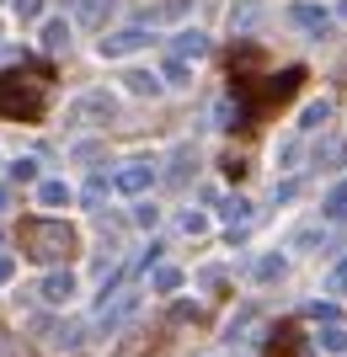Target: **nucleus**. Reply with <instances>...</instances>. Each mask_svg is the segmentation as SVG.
<instances>
[{"instance_id": "obj_24", "label": "nucleus", "mask_w": 347, "mask_h": 357, "mask_svg": "<svg viewBox=\"0 0 347 357\" xmlns=\"http://www.w3.org/2000/svg\"><path fill=\"white\" fill-rule=\"evenodd\" d=\"M16 16H22V22H38V16H43V0H16Z\"/></svg>"}, {"instance_id": "obj_23", "label": "nucleus", "mask_w": 347, "mask_h": 357, "mask_svg": "<svg viewBox=\"0 0 347 357\" xmlns=\"http://www.w3.org/2000/svg\"><path fill=\"white\" fill-rule=\"evenodd\" d=\"M326 213H332V219H342V213H347V181L337 187L332 197H326Z\"/></svg>"}, {"instance_id": "obj_16", "label": "nucleus", "mask_w": 347, "mask_h": 357, "mask_svg": "<svg viewBox=\"0 0 347 357\" xmlns=\"http://www.w3.org/2000/svg\"><path fill=\"white\" fill-rule=\"evenodd\" d=\"M123 86L139 91V96H155V91H161V75H150V70H128V75H123Z\"/></svg>"}, {"instance_id": "obj_4", "label": "nucleus", "mask_w": 347, "mask_h": 357, "mask_svg": "<svg viewBox=\"0 0 347 357\" xmlns=\"http://www.w3.org/2000/svg\"><path fill=\"white\" fill-rule=\"evenodd\" d=\"M32 336H43L54 352H75V347L86 342V326L70 320V314H38V320H32Z\"/></svg>"}, {"instance_id": "obj_34", "label": "nucleus", "mask_w": 347, "mask_h": 357, "mask_svg": "<svg viewBox=\"0 0 347 357\" xmlns=\"http://www.w3.org/2000/svg\"><path fill=\"white\" fill-rule=\"evenodd\" d=\"M0 32H6V27H0Z\"/></svg>"}, {"instance_id": "obj_32", "label": "nucleus", "mask_w": 347, "mask_h": 357, "mask_svg": "<svg viewBox=\"0 0 347 357\" xmlns=\"http://www.w3.org/2000/svg\"><path fill=\"white\" fill-rule=\"evenodd\" d=\"M0 245H6V229H0Z\"/></svg>"}, {"instance_id": "obj_27", "label": "nucleus", "mask_w": 347, "mask_h": 357, "mask_svg": "<svg viewBox=\"0 0 347 357\" xmlns=\"http://www.w3.org/2000/svg\"><path fill=\"white\" fill-rule=\"evenodd\" d=\"M166 80H171V86H187V64L171 59V64H166Z\"/></svg>"}, {"instance_id": "obj_35", "label": "nucleus", "mask_w": 347, "mask_h": 357, "mask_svg": "<svg viewBox=\"0 0 347 357\" xmlns=\"http://www.w3.org/2000/svg\"><path fill=\"white\" fill-rule=\"evenodd\" d=\"M342 75H347V70H342Z\"/></svg>"}, {"instance_id": "obj_19", "label": "nucleus", "mask_w": 347, "mask_h": 357, "mask_svg": "<svg viewBox=\"0 0 347 357\" xmlns=\"http://www.w3.org/2000/svg\"><path fill=\"white\" fill-rule=\"evenodd\" d=\"M145 352H150V331H134V336L118 347V357H145Z\"/></svg>"}, {"instance_id": "obj_5", "label": "nucleus", "mask_w": 347, "mask_h": 357, "mask_svg": "<svg viewBox=\"0 0 347 357\" xmlns=\"http://www.w3.org/2000/svg\"><path fill=\"white\" fill-rule=\"evenodd\" d=\"M112 112H118V96H112V91H86V96H75L70 123H112Z\"/></svg>"}, {"instance_id": "obj_30", "label": "nucleus", "mask_w": 347, "mask_h": 357, "mask_svg": "<svg viewBox=\"0 0 347 357\" xmlns=\"http://www.w3.org/2000/svg\"><path fill=\"white\" fill-rule=\"evenodd\" d=\"M310 320H326V326H332V320H342V314H337V304H316V310H310Z\"/></svg>"}, {"instance_id": "obj_12", "label": "nucleus", "mask_w": 347, "mask_h": 357, "mask_svg": "<svg viewBox=\"0 0 347 357\" xmlns=\"http://www.w3.org/2000/svg\"><path fill=\"white\" fill-rule=\"evenodd\" d=\"M203 54H209V38H203V32L198 27H187V32H177V38H171V59H203Z\"/></svg>"}, {"instance_id": "obj_22", "label": "nucleus", "mask_w": 347, "mask_h": 357, "mask_svg": "<svg viewBox=\"0 0 347 357\" xmlns=\"http://www.w3.org/2000/svg\"><path fill=\"white\" fill-rule=\"evenodd\" d=\"M155 288H161V294H177V288H182V272L177 267H161V272H155Z\"/></svg>"}, {"instance_id": "obj_13", "label": "nucleus", "mask_w": 347, "mask_h": 357, "mask_svg": "<svg viewBox=\"0 0 347 357\" xmlns=\"http://www.w3.org/2000/svg\"><path fill=\"white\" fill-rule=\"evenodd\" d=\"M288 22H294L300 32H310V38H320V32L332 27V16L320 11V6H288Z\"/></svg>"}, {"instance_id": "obj_28", "label": "nucleus", "mask_w": 347, "mask_h": 357, "mask_svg": "<svg viewBox=\"0 0 347 357\" xmlns=\"http://www.w3.org/2000/svg\"><path fill=\"white\" fill-rule=\"evenodd\" d=\"M0 357H32V352L16 342V336H6V342H0Z\"/></svg>"}, {"instance_id": "obj_25", "label": "nucleus", "mask_w": 347, "mask_h": 357, "mask_svg": "<svg viewBox=\"0 0 347 357\" xmlns=\"http://www.w3.org/2000/svg\"><path fill=\"white\" fill-rule=\"evenodd\" d=\"M326 288H332V294H347V261H337V267H332V278H326Z\"/></svg>"}, {"instance_id": "obj_14", "label": "nucleus", "mask_w": 347, "mask_h": 357, "mask_svg": "<svg viewBox=\"0 0 347 357\" xmlns=\"http://www.w3.org/2000/svg\"><path fill=\"white\" fill-rule=\"evenodd\" d=\"M70 197H75V192H70L59 176H43V181H38V203H43V208H64Z\"/></svg>"}, {"instance_id": "obj_18", "label": "nucleus", "mask_w": 347, "mask_h": 357, "mask_svg": "<svg viewBox=\"0 0 347 357\" xmlns=\"http://www.w3.org/2000/svg\"><path fill=\"white\" fill-rule=\"evenodd\" d=\"M283 267H288L283 256H262V261H257V283H278V278H283Z\"/></svg>"}, {"instance_id": "obj_6", "label": "nucleus", "mask_w": 347, "mask_h": 357, "mask_svg": "<svg viewBox=\"0 0 347 357\" xmlns=\"http://www.w3.org/2000/svg\"><path fill=\"white\" fill-rule=\"evenodd\" d=\"M145 43H150L145 27H123V32H107L102 43H96V54H102V59H123V54H139Z\"/></svg>"}, {"instance_id": "obj_26", "label": "nucleus", "mask_w": 347, "mask_h": 357, "mask_svg": "<svg viewBox=\"0 0 347 357\" xmlns=\"http://www.w3.org/2000/svg\"><path fill=\"white\" fill-rule=\"evenodd\" d=\"M177 229H182V235H198V229H203V213H182Z\"/></svg>"}, {"instance_id": "obj_9", "label": "nucleus", "mask_w": 347, "mask_h": 357, "mask_svg": "<svg viewBox=\"0 0 347 357\" xmlns=\"http://www.w3.org/2000/svg\"><path fill=\"white\" fill-rule=\"evenodd\" d=\"M75 272H64V267H54L43 278V283H38V294H43V304H54V310H59V304H70V298H75Z\"/></svg>"}, {"instance_id": "obj_11", "label": "nucleus", "mask_w": 347, "mask_h": 357, "mask_svg": "<svg viewBox=\"0 0 347 357\" xmlns=\"http://www.w3.org/2000/svg\"><path fill=\"white\" fill-rule=\"evenodd\" d=\"M267 357H300V320H278L267 342Z\"/></svg>"}, {"instance_id": "obj_2", "label": "nucleus", "mask_w": 347, "mask_h": 357, "mask_svg": "<svg viewBox=\"0 0 347 357\" xmlns=\"http://www.w3.org/2000/svg\"><path fill=\"white\" fill-rule=\"evenodd\" d=\"M230 80H235V112H241V128H251L262 112L283 107L288 96L304 86V70H300V64H288V70H278V75H230Z\"/></svg>"}, {"instance_id": "obj_1", "label": "nucleus", "mask_w": 347, "mask_h": 357, "mask_svg": "<svg viewBox=\"0 0 347 357\" xmlns=\"http://www.w3.org/2000/svg\"><path fill=\"white\" fill-rule=\"evenodd\" d=\"M48 86H54V70L48 64H16V70H0V118L11 123H38L48 112Z\"/></svg>"}, {"instance_id": "obj_20", "label": "nucleus", "mask_w": 347, "mask_h": 357, "mask_svg": "<svg viewBox=\"0 0 347 357\" xmlns=\"http://www.w3.org/2000/svg\"><path fill=\"white\" fill-rule=\"evenodd\" d=\"M187 171H193V149H177L171 155V181H187Z\"/></svg>"}, {"instance_id": "obj_10", "label": "nucleus", "mask_w": 347, "mask_h": 357, "mask_svg": "<svg viewBox=\"0 0 347 357\" xmlns=\"http://www.w3.org/2000/svg\"><path fill=\"white\" fill-rule=\"evenodd\" d=\"M118 16V0H75V22L80 27H96L107 32V22Z\"/></svg>"}, {"instance_id": "obj_31", "label": "nucleus", "mask_w": 347, "mask_h": 357, "mask_svg": "<svg viewBox=\"0 0 347 357\" xmlns=\"http://www.w3.org/2000/svg\"><path fill=\"white\" fill-rule=\"evenodd\" d=\"M11 272H16V261H11V256H0V288L11 283Z\"/></svg>"}, {"instance_id": "obj_29", "label": "nucleus", "mask_w": 347, "mask_h": 357, "mask_svg": "<svg viewBox=\"0 0 347 357\" xmlns=\"http://www.w3.org/2000/svg\"><path fill=\"white\" fill-rule=\"evenodd\" d=\"M326 112H332V107H326V102H316L310 112H304V128H316V123H326Z\"/></svg>"}, {"instance_id": "obj_8", "label": "nucleus", "mask_w": 347, "mask_h": 357, "mask_svg": "<svg viewBox=\"0 0 347 357\" xmlns=\"http://www.w3.org/2000/svg\"><path fill=\"white\" fill-rule=\"evenodd\" d=\"M134 304H139L134 294H112V298H102V310H96V331H102V336H112V331H118L123 320L134 314Z\"/></svg>"}, {"instance_id": "obj_21", "label": "nucleus", "mask_w": 347, "mask_h": 357, "mask_svg": "<svg viewBox=\"0 0 347 357\" xmlns=\"http://www.w3.org/2000/svg\"><path fill=\"white\" fill-rule=\"evenodd\" d=\"M102 197H107V176H91V181H86V192H80V203H91V208H96Z\"/></svg>"}, {"instance_id": "obj_17", "label": "nucleus", "mask_w": 347, "mask_h": 357, "mask_svg": "<svg viewBox=\"0 0 347 357\" xmlns=\"http://www.w3.org/2000/svg\"><path fill=\"white\" fill-rule=\"evenodd\" d=\"M6 176H11L16 187H22V181H38V160H32V155H22V160L6 165Z\"/></svg>"}, {"instance_id": "obj_15", "label": "nucleus", "mask_w": 347, "mask_h": 357, "mask_svg": "<svg viewBox=\"0 0 347 357\" xmlns=\"http://www.w3.org/2000/svg\"><path fill=\"white\" fill-rule=\"evenodd\" d=\"M64 48H70V22L64 16L43 22V54H64Z\"/></svg>"}, {"instance_id": "obj_7", "label": "nucleus", "mask_w": 347, "mask_h": 357, "mask_svg": "<svg viewBox=\"0 0 347 357\" xmlns=\"http://www.w3.org/2000/svg\"><path fill=\"white\" fill-rule=\"evenodd\" d=\"M112 187H118V192H128V197L150 192V187H155V165H150V160H128L118 176H112Z\"/></svg>"}, {"instance_id": "obj_33", "label": "nucleus", "mask_w": 347, "mask_h": 357, "mask_svg": "<svg viewBox=\"0 0 347 357\" xmlns=\"http://www.w3.org/2000/svg\"><path fill=\"white\" fill-rule=\"evenodd\" d=\"M342 16H347V0H342Z\"/></svg>"}, {"instance_id": "obj_3", "label": "nucleus", "mask_w": 347, "mask_h": 357, "mask_svg": "<svg viewBox=\"0 0 347 357\" xmlns=\"http://www.w3.org/2000/svg\"><path fill=\"white\" fill-rule=\"evenodd\" d=\"M16 245L27 261H43V267H59L64 256L75 251V229L64 219H22L16 224Z\"/></svg>"}]
</instances>
